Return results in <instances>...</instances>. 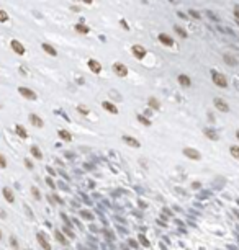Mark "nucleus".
<instances>
[{"label": "nucleus", "mask_w": 239, "mask_h": 250, "mask_svg": "<svg viewBox=\"0 0 239 250\" xmlns=\"http://www.w3.org/2000/svg\"><path fill=\"white\" fill-rule=\"evenodd\" d=\"M211 79H213L214 82V85H218L221 87V88H224V87H228V80H226V77H224L223 74H219V72H211Z\"/></svg>", "instance_id": "obj_1"}, {"label": "nucleus", "mask_w": 239, "mask_h": 250, "mask_svg": "<svg viewBox=\"0 0 239 250\" xmlns=\"http://www.w3.org/2000/svg\"><path fill=\"white\" fill-rule=\"evenodd\" d=\"M113 70H115V74L120 75V77H126L128 75V67L121 62H116V64H113Z\"/></svg>", "instance_id": "obj_2"}, {"label": "nucleus", "mask_w": 239, "mask_h": 250, "mask_svg": "<svg viewBox=\"0 0 239 250\" xmlns=\"http://www.w3.org/2000/svg\"><path fill=\"white\" fill-rule=\"evenodd\" d=\"M18 92H20V95H23L25 98H28V100H36V98H38L35 92L31 90V88H26V87H20Z\"/></svg>", "instance_id": "obj_3"}, {"label": "nucleus", "mask_w": 239, "mask_h": 250, "mask_svg": "<svg viewBox=\"0 0 239 250\" xmlns=\"http://www.w3.org/2000/svg\"><path fill=\"white\" fill-rule=\"evenodd\" d=\"M133 56H134L138 60H141L142 57L146 56V49H144L142 46H139V44H134V46H133Z\"/></svg>", "instance_id": "obj_4"}, {"label": "nucleus", "mask_w": 239, "mask_h": 250, "mask_svg": "<svg viewBox=\"0 0 239 250\" xmlns=\"http://www.w3.org/2000/svg\"><path fill=\"white\" fill-rule=\"evenodd\" d=\"M87 65H89V69H90L93 74H100V72H102V64L95 59H90L87 62Z\"/></svg>", "instance_id": "obj_5"}, {"label": "nucleus", "mask_w": 239, "mask_h": 250, "mask_svg": "<svg viewBox=\"0 0 239 250\" xmlns=\"http://www.w3.org/2000/svg\"><path fill=\"white\" fill-rule=\"evenodd\" d=\"M213 103H214V106H216V110L223 111V113L229 111V106H228V103H226V101H224L223 98H214V100H213Z\"/></svg>", "instance_id": "obj_6"}, {"label": "nucleus", "mask_w": 239, "mask_h": 250, "mask_svg": "<svg viewBox=\"0 0 239 250\" xmlns=\"http://www.w3.org/2000/svg\"><path fill=\"white\" fill-rule=\"evenodd\" d=\"M10 44H12V49L15 51L16 54H20V56H21V54H25V46L21 44V43H20L18 39H12Z\"/></svg>", "instance_id": "obj_7"}, {"label": "nucleus", "mask_w": 239, "mask_h": 250, "mask_svg": "<svg viewBox=\"0 0 239 250\" xmlns=\"http://www.w3.org/2000/svg\"><path fill=\"white\" fill-rule=\"evenodd\" d=\"M183 154L187 155L188 159H192V160H200V152L198 150H195V149H190V147H187V149H183Z\"/></svg>", "instance_id": "obj_8"}, {"label": "nucleus", "mask_w": 239, "mask_h": 250, "mask_svg": "<svg viewBox=\"0 0 239 250\" xmlns=\"http://www.w3.org/2000/svg\"><path fill=\"white\" fill-rule=\"evenodd\" d=\"M36 239H38V242H39V245H41V247H43V249H44V250H51V244H49V242L46 240L44 234H41V232H39V234L36 235Z\"/></svg>", "instance_id": "obj_9"}, {"label": "nucleus", "mask_w": 239, "mask_h": 250, "mask_svg": "<svg viewBox=\"0 0 239 250\" xmlns=\"http://www.w3.org/2000/svg\"><path fill=\"white\" fill-rule=\"evenodd\" d=\"M159 41H161L164 46H174V39L169 35H165V33H161V35H159Z\"/></svg>", "instance_id": "obj_10"}, {"label": "nucleus", "mask_w": 239, "mask_h": 250, "mask_svg": "<svg viewBox=\"0 0 239 250\" xmlns=\"http://www.w3.org/2000/svg\"><path fill=\"white\" fill-rule=\"evenodd\" d=\"M178 84H180L182 87H190V85H192V80H190L188 75L180 74V75H178Z\"/></svg>", "instance_id": "obj_11"}, {"label": "nucleus", "mask_w": 239, "mask_h": 250, "mask_svg": "<svg viewBox=\"0 0 239 250\" xmlns=\"http://www.w3.org/2000/svg\"><path fill=\"white\" fill-rule=\"evenodd\" d=\"M30 123L33 126H36V128H43V120H41L38 115H35V113H33V115H30Z\"/></svg>", "instance_id": "obj_12"}, {"label": "nucleus", "mask_w": 239, "mask_h": 250, "mask_svg": "<svg viewBox=\"0 0 239 250\" xmlns=\"http://www.w3.org/2000/svg\"><path fill=\"white\" fill-rule=\"evenodd\" d=\"M123 141H125L126 144H129L131 147H136V149L141 145V142H139V141H136L134 137H131V136H123Z\"/></svg>", "instance_id": "obj_13"}, {"label": "nucleus", "mask_w": 239, "mask_h": 250, "mask_svg": "<svg viewBox=\"0 0 239 250\" xmlns=\"http://www.w3.org/2000/svg\"><path fill=\"white\" fill-rule=\"evenodd\" d=\"M102 106H103V110H107L108 113H112V115H116V113H118L116 106L113 105V103H110V101H103Z\"/></svg>", "instance_id": "obj_14"}, {"label": "nucleus", "mask_w": 239, "mask_h": 250, "mask_svg": "<svg viewBox=\"0 0 239 250\" xmlns=\"http://www.w3.org/2000/svg\"><path fill=\"white\" fill-rule=\"evenodd\" d=\"M2 193H3V198H5L8 203H13V201H15V196H13V193H12L10 188H3Z\"/></svg>", "instance_id": "obj_15"}, {"label": "nucleus", "mask_w": 239, "mask_h": 250, "mask_svg": "<svg viewBox=\"0 0 239 250\" xmlns=\"http://www.w3.org/2000/svg\"><path fill=\"white\" fill-rule=\"evenodd\" d=\"M43 49H44L46 52H48V54H51L52 57H56V56H57V51L54 49V48H52L51 44H48V43H43Z\"/></svg>", "instance_id": "obj_16"}, {"label": "nucleus", "mask_w": 239, "mask_h": 250, "mask_svg": "<svg viewBox=\"0 0 239 250\" xmlns=\"http://www.w3.org/2000/svg\"><path fill=\"white\" fill-rule=\"evenodd\" d=\"M54 237H56V240L59 242V244H62V245H67V239H66V235H62V232L56 230V232H54Z\"/></svg>", "instance_id": "obj_17"}, {"label": "nucleus", "mask_w": 239, "mask_h": 250, "mask_svg": "<svg viewBox=\"0 0 239 250\" xmlns=\"http://www.w3.org/2000/svg\"><path fill=\"white\" fill-rule=\"evenodd\" d=\"M148 103H149V106H151L153 110H159V108H161V103H159V100H157V98H154V96H151V98H149Z\"/></svg>", "instance_id": "obj_18"}, {"label": "nucleus", "mask_w": 239, "mask_h": 250, "mask_svg": "<svg viewBox=\"0 0 239 250\" xmlns=\"http://www.w3.org/2000/svg\"><path fill=\"white\" fill-rule=\"evenodd\" d=\"M15 131H16V134L20 136L21 139H25L26 136H28V134H26V129H25V128H23V126H21V124H16Z\"/></svg>", "instance_id": "obj_19"}, {"label": "nucleus", "mask_w": 239, "mask_h": 250, "mask_svg": "<svg viewBox=\"0 0 239 250\" xmlns=\"http://www.w3.org/2000/svg\"><path fill=\"white\" fill-rule=\"evenodd\" d=\"M57 134H59V137H61V139H64V141H72L71 132H67V131H64V129H61Z\"/></svg>", "instance_id": "obj_20"}, {"label": "nucleus", "mask_w": 239, "mask_h": 250, "mask_svg": "<svg viewBox=\"0 0 239 250\" xmlns=\"http://www.w3.org/2000/svg\"><path fill=\"white\" fill-rule=\"evenodd\" d=\"M76 31L80 33V35H87L90 30H89V26H85V25H76Z\"/></svg>", "instance_id": "obj_21"}, {"label": "nucleus", "mask_w": 239, "mask_h": 250, "mask_svg": "<svg viewBox=\"0 0 239 250\" xmlns=\"http://www.w3.org/2000/svg\"><path fill=\"white\" fill-rule=\"evenodd\" d=\"M224 62L228 65H238V59H234L233 56H228V54L224 56Z\"/></svg>", "instance_id": "obj_22"}, {"label": "nucleus", "mask_w": 239, "mask_h": 250, "mask_svg": "<svg viewBox=\"0 0 239 250\" xmlns=\"http://www.w3.org/2000/svg\"><path fill=\"white\" fill-rule=\"evenodd\" d=\"M31 154L35 155L36 159H43V154H41V150L38 149L36 145H33V147H31Z\"/></svg>", "instance_id": "obj_23"}, {"label": "nucleus", "mask_w": 239, "mask_h": 250, "mask_svg": "<svg viewBox=\"0 0 239 250\" xmlns=\"http://www.w3.org/2000/svg\"><path fill=\"white\" fill-rule=\"evenodd\" d=\"M205 134H206V137H210V139H213V141L218 139L216 132H214V131H211V129H205Z\"/></svg>", "instance_id": "obj_24"}, {"label": "nucleus", "mask_w": 239, "mask_h": 250, "mask_svg": "<svg viewBox=\"0 0 239 250\" xmlns=\"http://www.w3.org/2000/svg\"><path fill=\"white\" fill-rule=\"evenodd\" d=\"M138 121H139V123H142L144 126H151V121H149L148 118H144L142 115H138Z\"/></svg>", "instance_id": "obj_25"}, {"label": "nucleus", "mask_w": 239, "mask_h": 250, "mask_svg": "<svg viewBox=\"0 0 239 250\" xmlns=\"http://www.w3.org/2000/svg\"><path fill=\"white\" fill-rule=\"evenodd\" d=\"M231 155H233L234 159L239 160V147L238 145H233V147H231Z\"/></svg>", "instance_id": "obj_26"}, {"label": "nucleus", "mask_w": 239, "mask_h": 250, "mask_svg": "<svg viewBox=\"0 0 239 250\" xmlns=\"http://www.w3.org/2000/svg\"><path fill=\"white\" fill-rule=\"evenodd\" d=\"M174 30L177 31L178 36H182V38H187V33H185V30H183V28H180V26H174Z\"/></svg>", "instance_id": "obj_27"}, {"label": "nucleus", "mask_w": 239, "mask_h": 250, "mask_svg": "<svg viewBox=\"0 0 239 250\" xmlns=\"http://www.w3.org/2000/svg\"><path fill=\"white\" fill-rule=\"evenodd\" d=\"M7 20H8V13H7L5 10H0V21H2V23H5Z\"/></svg>", "instance_id": "obj_28"}, {"label": "nucleus", "mask_w": 239, "mask_h": 250, "mask_svg": "<svg viewBox=\"0 0 239 250\" xmlns=\"http://www.w3.org/2000/svg\"><path fill=\"white\" fill-rule=\"evenodd\" d=\"M31 193H33V196H35L36 200H39V198H41V193H39V190H38V188H35V186L31 188Z\"/></svg>", "instance_id": "obj_29"}, {"label": "nucleus", "mask_w": 239, "mask_h": 250, "mask_svg": "<svg viewBox=\"0 0 239 250\" xmlns=\"http://www.w3.org/2000/svg\"><path fill=\"white\" fill-rule=\"evenodd\" d=\"M77 110H79V113H82V115H89V110H87L84 105H79V106H77Z\"/></svg>", "instance_id": "obj_30"}, {"label": "nucleus", "mask_w": 239, "mask_h": 250, "mask_svg": "<svg viewBox=\"0 0 239 250\" xmlns=\"http://www.w3.org/2000/svg\"><path fill=\"white\" fill-rule=\"evenodd\" d=\"M5 167H7V159L0 154V168H5Z\"/></svg>", "instance_id": "obj_31"}, {"label": "nucleus", "mask_w": 239, "mask_h": 250, "mask_svg": "<svg viewBox=\"0 0 239 250\" xmlns=\"http://www.w3.org/2000/svg\"><path fill=\"white\" fill-rule=\"evenodd\" d=\"M188 13H190V15L193 16L195 20H200V13H197V12H195V10H190V12H188Z\"/></svg>", "instance_id": "obj_32"}, {"label": "nucleus", "mask_w": 239, "mask_h": 250, "mask_svg": "<svg viewBox=\"0 0 239 250\" xmlns=\"http://www.w3.org/2000/svg\"><path fill=\"white\" fill-rule=\"evenodd\" d=\"M234 15H236V18L239 20V5H236V7H234Z\"/></svg>", "instance_id": "obj_33"}, {"label": "nucleus", "mask_w": 239, "mask_h": 250, "mask_svg": "<svg viewBox=\"0 0 239 250\" xmlns=\"http://www.w3.org/2000/svg\"><path fill=\"white\" fill-rule=\"evenodd\" d=\"M10 242L13 244V247H15V249L18 247V244H16V239H15V237H10Z\"/></svg>", "instance_id": "obj_34"}, {"label": "nucleus", "mask_w": 239, "mask_h": 250, "mask_svg": "<svg viewBox=\"0 0 239 250\" xmlns=\"http://www.w3.org/2000/svg\"><path fill=\"white\" fill-rule=\"evenodd\" d=\"M139 240H141V242H142V244H144V245H146V247H148V245H149V242H148V240H146V239H144L142 235H141V237H139Z\"/></svg>", "instance_id": "obj_35"}, {"label": "nucleus", "mask_w": 239, "mask_h": 250, "mask_svg": "<svg viewBox=\"0 0 239 250\" xmlns=\"http://www.w3.org/2000/svg\"><path fill=\"white\" fill-rule=\"evenodd\" d=\"M25 164H26V167H28V168H33V164H31L30 160H25Z\"/></svg>", "instance_id": "obj_36"}, {"label": "nucleus", "mask_w": 239, "mask_h": 250, "mask_svg": "<svg viewBox=\"0 0 239 250\" xmlns=\"http://www.w3.org/2000/svg\"><path fill=\"white\" fill-rule=\"evenodd\" d=\"M46 181H48V185L51 186V188H54V183H52V180H51V178H48Z\"/></svg>", "instance_id": "obj_37"}, {"label": "nucleus", "mask_w": 239, "mask_h": 250, "mask_svg": "<svg viewBox=\"0 0 239 250\" xmlns=\"http://www.w3.org/2000/svg\"><path fill=\"white\" fill-rule=\"evenodd\" d=\"M82 2H85V3H92L93 0H82Z\"/></svg>", "instance_id": "obj_38"}, {"label": "nucleus", "mask_w": 239, "mask_h": 250, "mask_svg": "<svg viewBox=\"0 0 239 250\" xmlns=\"http://www.w3.org/2000/svg\"><path fill=\"white\" fill-rule=\"evenodd\" d=\"M236 137H238V139H239V131H236Z\"/></svg>", "instance_id": "obj_39"}, {"label": "nucleus", "mask_w": 239, "mask_h": 250, "mask_svg": "<svg viewBox=\"0 0 239 250\" xmlns=\"http://www.w3.org/2000/svg\"><path fill=\"white\" fill-rule=\"evenodd\" d=\"M0 240H2V230H0Z\"/></svg>", "instance_id": "obj_40"}]
</instances>
